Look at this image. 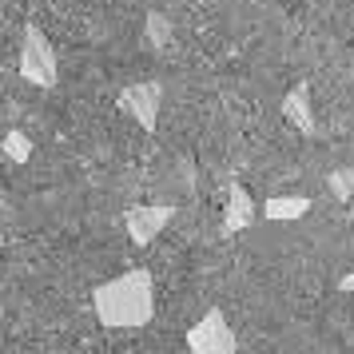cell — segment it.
Instances as JSON below:
<instances>
[{"instance_id":"7c38bea8","label":"cell","mask_w":354,"mask_h":354,"mask_svg":"<svg viewBox=\"0 0 354 354\" xmlns=\"http://www.w3.org/2000/svg\"><path fill=\"white\" fill-rule=\"evenodd\" d=\"M338 290H346V295H354V271L346 274V279H342V283H338Z\"/></svg>"},{"instance_id":"5b68a950","label":"cell","mask_w":354,"mask_h":354,"mask_svg":"<svg viewBox=\"0 0 354 354\" xmlns=\"http://www.w3.org/2000/svg\"><path fill=\"white\" fill-rule=\"evenodd\" d=\"M160 96L163 88L156 80H144V84H131L120 92V108L140 124L144 131H156V120H160Z\"/></svg>"},{"instance_id":"5bb4252c","label":"cell","mask_w":354,"mask_h":354,"mask_svg":"<svg viewBox=\"0 0 354 354\" xmlns=\"http://www.w3.org/2000/svg\"><path fill=\"white\" fill-rule=\"evenodd\" d=\"M0 322H4V306H0Z\"/></svg>"},{"instance_id":"4fadbf2b","label":"cell","mask_w":354,"mask_h":354,"mask_svg":"<svg viewBox=\"0 0 354 354\" xmlns=\"http://www.w3.org/2000/svg\"><path fill=\"white\" fill-rule=\"evenodd\" d=\"M251 4H274V0H251Z\"/></svg>"},{"instance_id":"7a4b0ae2","label":"cell","mask_w":354,"mask_h":354,"mask_svg":"<svg viewBox=\"0 0 354 354\" xmlns=\"http://www.w3.org/2000/svg\"><path fill=\"white\" fill-rule=\"evenodd\" d=\"M20 76L36 88H52L56 84V48L52 40L36 24L24 28V44H20Z\"/></svg>"},{"instance_id":"8992f818","label":"cell","mask_w":354,"mask_h":354,"mask_svg":"<svg viewBox=\"0 0 354 354\" xmlns=\"http://www.w3.org/2000/svg\"><path fill=\"white\" fill-rule=\"evenodd\" d=\"M283 120L295 124L303 136H315L319 124H315V100H310V84H295L287 96H283Z\"/></svg>"},{"instance_id":"277c9868","label":"cell","mask_w":354,"mask_h":354,"mask_svg":"<svg viewBox=\"0 0 354 354\" xmlns=\"http://www.w3.org/2000/svg\"><path fill=\"white\" fill-rule=\"evenodd\" d=\"M176 219V207L171 203H147V207H131L124 215V223H128V235L136 247H147V243H156L163 235V227Z\"/></svg>"},{"instance_id":"9c48e42d","label":"cell","mask_w":354,"mask_h":354,"mask_svg":"<svg viewBox=\"0 0 354 354\" xmlns=\"http://www.w3.org/2000/svg\"><path fill=\"white\" fill-rule=\"evenodd\" d=\"M144 44L147 48H167L171 44V20L163 12H147V24H144Z\"/></svg>"},{"instance_id":"8fae6325","label":"cell","mask_w":354,"mask_h":354,"mask_svg":"<svg viewBox=\"0 0 354 354\" xmlns=\"http://www.w3.org/2000/svg\"><path fill=\"white\" fill-rule=\"evenodd\" d=\"M326 187H330V195H335V199H354V163L335 167V171L326 176Z\"/></svg>"},{"instance_id":"30bf717a","label":"cell","mask_w":354,"mask_h":354,"mask_svg":"<svg viewBox=\"0 0 354 354\" xmlns=\"http://www.w3.org/2000/svg\"><path fill=\"white\" fill-rule=\"evenodd\" d=\"M4 156L12 163H28V156H32V140H28V131H4Z\"/></svg>"},{"instance_id":"3957f363","label":"cell","mask_w":354,"mask_h":354,"mask_svg":"<svg viewBox=\"0 0 354 354\" xmlns=\"http://www.w3.org/2000/svg\"><path fill=\"white\" fill-rule=\"evenodd\" d=\"M187 351L192 354H235L239 351V338L231 330V322L223 319V310H207L187 330Z\"/></svg>"},{"instance_id":"ba28073f","label":"cell","mask_w":354,"mask_h":354,"mask_svg":"<svg viewBox=\"0 0 354 354\" xmlns=\"http://www.w3.org/2000/svg\"><path fill=\"white\" fill-rule=\"evenodd\" d=\"M306 211H310V199L306 195H271L267 203H263V215L267 219H303Z\"/></svg>"},{"instance_id":"52a82bcc","label":"cell","mask_w":354,"mask_h":354,"mask_svg":"<svg viewBox=\"0 0 354 354\" xmlns=\"http://www.w3.org/2000/svg\"><path fill=\"white\" fill-rule=\"evenodd\" d=\"M255 219V203H251V192L243 183H231V195H227V211H223V235H239L243 227H251Z\"/></svg>"},{"instance_id":"6da1fadb","label":"cell","mask_w":354,"mask_h":354,"mask_svg":"<svg viewBox=\"0 0 354 354\" xmlns=\"http://www.w3.org/2000/svg\"><path fill=\"white\" fill-rule=\"evenodd\" d=\"M92 310H96L100 326H112V330L147 326L156 319V279H151V271L136 267L112 283H100L92 290Z\"/></svg>"}]
</instances>
